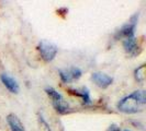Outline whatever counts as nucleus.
<instances>
[{"label":"nucleus","mask_w":146,"mask_h":131,"mask_svg":"<svg viewBox=\"0 0 146 131\" xmlns=\"http://www.w3.org/2000/svg\"><path fill=\"white\" fill-rule=\"evenodd\" d=\"M146 104L145 91H134L130 95H126L117 103V107L121 113L124 114H136L144 109Z\"/></svg>","instance_id":"nucleus-1"},{"label":"nucleus","mask_w":146,"mask_h":131,"mask_svg":"<svg viewBox=\"0 0 146 131\" xmlns=\"http://www.w3.org/2000/svg\"><path fill=\"white\" fill-rule=\"evenodd\" d=\"M45 92L46 94L48 95V97L51 98L52 105L54 109L60 114V115H66V114H69L72 111L70 106L68 105V103L65 101V98L63 97V95L59 93L57 90H55L54 87L47 86L45 87Z\"/></svg>","instance_id":"nucleus-2"},{"label":"nucleus","mask_w":146,"mask_h":131,"mask_svg":"<svg viewBox=\"0 0 146 131\" xmlns=\"http://www.w3.org/2000/svg\"><path fill=\"white\" fill-rule=\"evenodd\" d=\"M37 50H38V52H40V55H41V57H42L44 61L50 62L52 60H54V58L56 57L58 48H57V46L55 44L43 39L37 45Z\"/></svg>","instance_id":"nucleus-3"},{"label":"nucleus","mask_w":146,"mask_h":131,"mask_svg":"<svg viewBox=\"0 0 146 131\" xmlns=\"http://www.w3.org/2000/svg\"><path fill=\"white\" fill-rule=\"evenodd\" d=\"M59 78L64 83H70L75 80H78L82 74V71L78 67H70L67 69H59Z\"/></svg>","instance_id":"nucleus-4"},{"label":"nucleus","mask_w":146,"mask_h":131,"mask_svg":"<svg viewBox=\"0 0 146 131\" xmlns=\"http://www.w3.org/2000/svg\"><path fill=\"white\" fill-rule=\"evenodd\" d=\"M137 20H139V14L133 15L130 21L126 24H124L120 31L117 32V37L121 38H129V37L135 36V29H136V25H137Z\"/></svg>","instance_id":"nucleus-5"},{"label":"nucleus","mask_w":146,"mask_h":131,"mask_svg":"<svg viewBox=\"0 0 146 131\" xmlns=\"http://www.w3.org/2000/svg\"><path fill=\"white\" fill-rule=\"evenodd\" d=\"M0 80H1L2 84L6 86V88H7L10 93H12V94H18L19 93L20 86H19L18 81L15 80L13 77H11L8 73H1Z\"/></svg>","instance_id":"nucleus-6"},{"label":"nucleus","mask_w":146,"mask_h":131,"mask_svg":"<svg viewBox=\"0 0 146 131\" xmlns=\"http://www.w3.org/2000/svg\"><path fill=\"white\" fill-rule=\"evenodd\" d=\"M91 80L94 81L97 86L101 87V88H107L109 87L112 82H113V78L110 77L108 74L102 72H94L91 75Z\"/></svg>","instance_id":"nucleus-7"},{"label":"nucleus","mask_w":146,"mask_h":131,"mask_svg":"<svg viewBox=\"0 0 146 131\" xmlns=\"http://www.w3.org/2000/svg\"><path fill=\"white\" fill-rule=\"evenodd\" d=\"M6 120H7V124L11 131H25V128L21 122V120L15 114H9Z\"/></svg>","instance_id":"nucleus-8"},{"label":"nucleus","mask_w":146,"mask_h":131,"mask_svg":"<svg viewBox=\"0 0 146 131\" xmlns=\"http://www.w3.org/2000/svg\"><path fill=\"white\" fill-rule=\"evenodd\" d=\"M123 48L124 50L132 56H135L137 54V41H136V37H129V38H124L123 39Z\"/></svg>","instance_id":"nucleus-9"},{"label":"nucleus","mask_w":146,"mask_h":131,"mask_svg":"<svg viewBox=\"0 0 146 131\" xmlns=\"http://www.w3.org/2000/svg\"><path fill=\"white\" fill-rule=\"evenodd\" d=\"M72 93H74L75 95L79 96L84 104L86 105H90L91 104V97H90V93H89V90L87 87H82L80 90H69Z\"/></svg>","instance_id":"nucleus-10"},{"label":"nucleus","mask_w":146,"mask_h":131,"mask_svg":"<svg viewBox=\"0 0 146 131\" xmlns=\"http://www.w3.org/2000/svg\"><path fill=\"white\" fill-rule=\"evenodd\" d=\"M135 79L139 81V83H143L145 81V66L142 65L135 70Z\"/></svg>","instance_id":"nucleus-11"},{"label":"nucleus","mask_w":146,"mask_h":131,"mask_svg":"<svg viewBox=\"0 0 146 131\" xmlns=\"http://www.w3.org/2000/svg\"><path fill=\"white\" fill-rule=\"evenodd\" d=\"M107 131H120V128L117 127V124H111Z\"/></svg>","instance_id":"nucleus-12"},{"label":"nucleus","mask_w":146,"mask_h":131,"mask_svg":"<svg viewBox=\"0 0 146 131\" xmlns=\"http://www.w3.org/2000/svg\"><path fill=\"white\" fill-rule=\"evenodd\" d=\"M124 131H131V130H129V129H125Z\"/></svg>","instance_id":"nucleus-13"}]
</instances>
